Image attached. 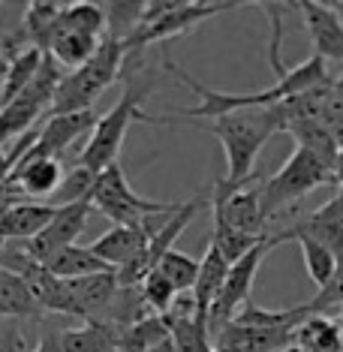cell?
I'll use <instances>...</instances> for the list:
<instances>
[{
  "label": "cell",
  "mask_w": 343,
  "mask_h": 352,
  "mask_svg": "<svg viewBox=\"0 0 343 352\" xmlns=\"http://www.w3.org/2000/svg\"><path fill=\"white\" fill-rule=\"evenodd\" d=\"M163 67L166 73L175 76L184 87L199 97V106L193 109H178L172 115H142V124H175V121H214V118H223V115H232V111H247V109H268V106H277V102L289 100V97H298L305 91H313V87H322L331 82L329 69H325V60L310 54L305 63H298L295 69H286L283 76H277V82L265 87V91H256V94H223V91H211V87L199 85L193 76L184 73L175 60L163 58Z\"/></svg>",
  "instance_id": "1"
},
{
  "label": "cell",
  "mask_w": 343,
  "mask_h": 352,
  "mask_svg": "<svg viewBox=\"0 0 343 352\" xmlns=\"http://www.w3.org/2000/svg\"><path fill=\"white\" fill-rule=\"evenodd\" d=\"M277 106H280V102H277ZM277 106L232 111V115L214 118V121H208V126H202V130H208L223 145V151H226V175L217 181L214 190L232 193V190L259 178V175L253 172L259 151L265 148V142L271 135L283 130V115Z\"/></svg>",
  "instance_id": "2"
},
{
  "label": "cell",
  "mask_w": 343,
  "mask_h": 352,
  "mask_svg": "<svg viewBox=\"0 0 343 352\" xmlns=\"http://www.w3.org/2000/svg\"><path fill=\"white\" fill-rule=\"evenodd\" d=\"M124 60H126L124 39L102 36L93 58L82 63L78 69H73V73L63 76V82L58 85V94H54V100H52L49 118L87 111L118 82V76H121V69H124Z\"/></svg>",
  "instance_id": "3"
},
{
  "label": "cell",
  "mask_w": 343,
  "mask_h": 352,
  "mask_svg": "<svg viewBox=\"0 0 343 352\" xmlns=\"http://www.w3.org/2000/svg\"><path fill=\"white\" fill-rule=\"evenodd\" d=\"M151 94L148 78H126V91L124 97L111 106L106 115L97 118V126L91 130V139H87L85 151L78 154V163L82 169L100 175L106 172L109 166L118 163V154L124 148L126 130H130L133 121H142V100Z\"/></svg>",
  "instance_id": "4"
},
{
  "label": "cell",
  "mask_w": 343,
  "mask_h": 352,
  "mask_svg": "<svg viewBox=\"0 0 343 352\" xmlns=\"http://www.w3.org/2000/svg\"><path fill=\"white\" fill-rule=\"evenodd\" d=\"M241 3H190V0H154L145 3L139 28L124 39L126 54H139L154 43H166L172 36H181L187 30L199 28L202 21L214 19L220 12H229Z\"/></svg>",
  "instance_id": "5"
},
{
  "label": "cell",
  "mask_w": 343,
  "mask_h": 352,
  "mask_svg": "<svg viewBox=\"0 0 343 352\" xmlns=\"http://www.w3.org/2000/svg\"><path fill=\"white\" fill-rule=\"evenodd\" d=\"M87 205L115 226H139V223H148L154 217H172L184 202H159V199L139 196L126 181L121 163H115L97 175Z\"/></svg>",
  "instance_id": "6"
},
{
  "label": "cell",
  "mask_w": 343,
  "mask_h": 352,
  "mask_svg": "<svg viewBox=\"0 0 343 352\" xmlns=\"http://www.w3.org/2000/svg\"><path fill=\"white\" fill-rule=\"evenodd\" d=\"M325 184H338L334 166L305 148H295L289 160L271 178H262V214H265V220H271L283 208L301 202L307 193H313L316 187H325Z\"/></svg>",
  "instance_id": "7"
},
{
  "label": "cell",
  "mask_w": 343,
  "mask_h": 352,
  "mask_svg": "<svg viewBox=\"0 0 343 352\" xmlns=\"http://www.w3.org/2000/svg\"><path fill=\"white\" fill-rule=\"evenodd\" d=\"M63 82L60 63L45 54L43 67L34 76V82L27 85V91L21 94L19 100H12L10 106L0 109V145H6L15 135H27L30 126L36 124V118L43 115L45 109H52V100L58 94V85Z\"/></svg>",
  "instance_id": "8"
},
{
  "label": "cell",
  "mask_w": 343,
  "mask_h": 352,
  "mask_svg": "<svg viewBox=\"0 0 343 352\" xmlns=\"http://www.w3.org/2000/svg\"><path fill=\"white\" fill-rule=\"evenodd\" d=\"M283 241H289V238H286V232L268 235L259 247H253V250L247 253V256H241L238 262H232V265H229L226 283H223L217 301H214L211 310H208V328H211V334L217 331L220 325L232 322V316L244 307L247 301H250V289H253V280H256V271H259V265H262V259H265V256L274 250L277 244H283Z\"/></svg>",
  "instance_id": "9"
},
{
  "label": "cell",
  "mask_w": 343,
  "mask_h": 352,
  "mask_svg": "<svg viewBox=\"0 0 343 352\" xmlns=\"http://www.w3.org/2000/svg\"><path fill=\"white\" fill-rule=\"evenodd\" d=\"M205 205H208V199H205V196L187 199V202L181 205L178 211H175L172 217L154 232V238H151V241L145 244V250L139 253V259L118 271V283H121V286H139L142 280H145L151 271L157 268V262L163 259V256L169 253V250H175V241H178V235L190 226V223L196 220V214L202 211Z\"/></svg>",
  "instance_id": "10"
},
{
  "label": "cell",
  "mask_w": 343,
  "mask_h": 352,
  "mask_svg": "<svg viewBox=\"0 0 343 352\" xmlns=\"http://www.w3.org/2000/svg\"><path fill=\"white\" fill-rule=\"evenodd\" d=\"M93 208L87 202H73V205H60L54 208V217L52 223L39 232L36 238H30V241H21V250L27 253V259H34L43 265L45 259H52L58 250L63 247H73L76 238L85 232L87 226V217H91Z\"/></svg>",
  "instance_id": "11"
},
{
  "label": "cell",
  "mask_w": 343,
  "mask_h": 352,
  "mask_svg": "<svg viewBox=\"0 0 343 352\" xmlns=\"http://www.w3.org/2000/svg\"><path fill=\"white\" fill-rule=\"evenodd\" d=\"M214 220H223L244 235H265V214H262V175L256 181L244 184V187L232 190V193H220L214 190Z\"/></svg>",
  "instance_id": "12"
},
{
  "label": "cell",
  "mask_w": 343,
  "mask_h": 352,
  "mask_svg": "<svg viewBox=\"0 0 343 352\" xmlns=\"http://www.w3.org/2000/svg\"><path fill=\"white\" fill-rule=\"evenodd\" d=\"M93 126H97V115H93V109L76 111V115H54L34 133V142H30V148L25 151V157L21 160H60L63 151L73 145L78 135L93 130Z\"/></svg>",
  "instance_id": "13"
},
{
  "label": "cell",
  "mask_w": 343,
  "mask_h": 352,
  "mask_svg": "<svg viewBox=\"0 0 343 352\" xmlns=\"http://www.w3.org/2000/svg\"><path fill=\"white\" fill-rule=\"evenodd\" d=\"M154 220L148 223H139V226H111L106 235H100L93 244H87L93 250L97 259H102L109 268L121 271L126 268L130 262L139 259V253L145 250V244L154 238V232L159 226H151Z\"/></svg>",
  "instance_id": "14"
},
{
  "label": "cell",
  "mask_w": 343,
  "mask_h": 352,
  "mask_svg": "<svg viewBox=\"0 0 343 352\" xmlns=\"http://www.w3.org/2000/svg\"><path fill=\"white\" fill-rule=\"evenodd\" d=\"M301 10L305 28L313 43V54L329 60L343 63V21L338 19V12L331 10V3H313V0H301L295 3Z\"/></svg>",
  "instance_id": "15"
},
{
  "label": "cell",
  "mask_w": 343,
  "mask_h": 352,
  "mask_svg": "<svg viewBox=\"0 0 343 352\" xmlns=\"http://www.w3.org/2000/svg\"><path fill=\"white\" fill-rule=\"evenodd\" d=\"M295 229L305 232L307 238H313L316 244H322L334 256H340L343 253V190H338L325 205H319L307 220L295 223Z\"/></svg>",
  "instance_id": "16"
},
{
  "label": "cell",
  "mask_w": 343,
  "mask_h": 352,
  "mask_svg": "<svg viewBox=\"0 0 343 352\" xmlns=\"http://www.w3.org/2000/svg\"><path fill=\"white\" fill-rule=\"evenodd\" d=\"M6 181L15 184L25 199L54 196L60 187V181H63L60 160H21V163L10 172Z\"/></svg>",
  "instance_id": "17"
},
{
  "label": "cell",
  "mask_w": 343,
  "mask_h": 352,
  "mask_svg": "<svg viewBox=\"0 0 343 352\" xmlns=\"http://www.w3.org/2000/svg\"><path fill=\"white\" fill-rule=\"evenodd\" d=\"M54 208L49 202H21L0 214V241H30L52 223Z\"/></svg>",
  "instance_id": "18"
},
{
  "label": "cell",
  "mask_w": 343,
  "mask_h": 352,
  "mask_svg": "<svg viewBox=\"0 0 343 352\" xmlns=\"http://www.w3.org/2000/svg\"><path fill=\"white\" fill-rule=\"evenodd\" d=\"M45 310L39 307L30 286L12 271L0 268V319H43Z\"/></svg>",
  "instance_id": "19"
},
{
  "label": "cell",
  "mask_w": 343,
  "mask_h": 352,
  "mask_svg": "<svg viewBox=\"0 0 343 352\" xmlns=\"http://www.w3.org/2000/svg\"><path fill=\"white\" fill-rule=\"evenodd\" d=\"M226 274H229V262L220 256L217 247L208 244L205 256L199 259V277H196V286H193V298H196L199 316L208 319V310H211V304L217 301L223 283H226Z\"/></svg>",
  "instance_id": "20"
},
{
  "label": "cell",
  "mask_w": 343,
  "mask_h": 352,
  "mask_svg": "<svg viewBox=\"0 0 343 352\" xmlns=\"http://www.w3.org/2000/svg\"><path fill=\"white\" fill-rule=\"evenodd\" d=\"M43 268L49 271V274L60 277V280H78V277H91V274H106V271H115L109 268L102 259L93 256L91 247H63L52 256V259L43 262Z\"/></svg>",
  "instance_id": "21"
},
{
  "label": "cell",
  "mask_w": 343,
  "mask_h": 352,
  "mask_svg": "<svg viewBox=\"0 0 343 352\" xmlns=\"http://www.w3.org/2000/svg\"><path fill=\"white\" fill-rule=\"evenodd\" d=\"M43 58H45V52L34 49V45H25L19 54H12L10 67L3 73V85H0V109L10 106L12 100H19L27 91V85L34 82V76L43 67Z\"/></svg>",
  "instance_id": "22"
},
{
  "label": "cell",
  "mask_w": 343,
  "mask_h": 352,
  "mask_svg": "<svg viewBox=\"0 0 343 352\" xmlns=\"http://www.w3.org/2000/svg\"><path fill=\"white\" fill-rule=\"evenodd\" d=\"M60 346L63 352H118V328L93 319L60 331Z\"/></svg>",
  "instance_id": "23"
},
{
  "label": "cell",
  "mask_w": 343,
  "mask_h": 352,
  "mask_svg": "<svg viewBox=\"0 0 343 352\" xmlns=\"http://www.w3.org/2000/svg\"><path fill=\"white\" fill-rule=\"evenodd\" d=\"M295 346H301L305 352H343V340H340V325L331 316H307L305 322L295 328Z\"/></svg>",
  "instance_id": "24"
},
{
  "label": "cell",
  "mask_w": 343,
  "mask_h": 352,
  "mask_svg": "<svg viewBox=\"0 0 343 352\" xmlns=\"http://www.w3.org/2000/svg\"><path fill=\"white\" fill-rule=\"evenodd\" d=\"M63 3H49V0H34L27 3L25 12V36L27 45L39 52H49L54 34H58V19H60Z\"/></svg>",
  "instance_id": "25"
},
{
  "label": "cell",
  "mask_w": 343,
  "mask_h": 352,
  "mask_svg": "<svg viewBox=\"0 0 343 352\" xmlns=\"http://www.w3.org/2000/svg\"><path fill=\"white\" fill-rule=\"evenodd\" d=\"M286 133L295 139V145L310 151V154H316L319 160H325V163H338V154H340V145L338 139L329 133V126L319 124V121H292L283 126Z\"/></svg>",
  "instance_id": "26"
},
{
  "label": "cell",
  "mask_w": 343,
  "mask_h": 352,
  "mask_svg": "<svg viewBox=\"0 0 343 352\" xmlns=\"http://www.w3.org/2000/svg\"><path fill=\"white\" fill-rule=\"evenodd\" d=\"M102 39L97 36H87V34H78V30H58L49 45V52L60 67H69V69H78L82 63H87L93 58V52L100 49Z\"/></svg>",
  "instance_id": "27"
},
{
  "label": "cell",
  "mask_w": 343,
  "mask_h": 352,
  "mask_svg": "<svg viewBox=\"0 0 343 352\" xmlns=\"http://www.w3.org/2000/svg\"><path fill=\"white\" fill-rule=\"evenodd\" d=\"M169 322H166V316H157L151 314L145 319H139V322L126 325L118 331V352H145L151 346H157V343L169 340Z\"/></svg>",
  "instance_id": "28"
},
{
  "label": "cell",
  "mask_w": 343,
  "mask_h": 352,
  "mask_svg": "<svg viewBox=\"0 0 343 352\" xmlns=\"http://www.w3.org/2000/svg\"><path fill=\"white\" fill-rule=\"evenodd\" d=\"M286 238L301 247V256H305V268H307L310 280H313L319 289H325L329 280L334 277V268H338V256H334L331 250H325L322 244H316L313 238H307L305 232H298L295 226L286 229Z\"/></svg>",
  "instance_id": "29"
},
{
  "label": "cell",
  "mask_w": 343,
  "mask_h": 352,
  "mask_svg": "<svg viewBox=\"0 0 343 352\" xmlns=\"http://www.w3.org/2000/svg\"><path fill=\"white\" fill-rule=\"evenodd\" d=\"M58 30H78L87 36H106V10L102 3H63L60 19H58Z\"/></svg>",
  "instance_id": "30"
},
{
  "label": "cell",
  "mask_w": 343,
  "mask_h": 352,
  "mask_svg": "<svg viewBox=\"0 0 343 352\" xmlns=\"http://www.w3.org/2000/svg\"><path fill=\"white\" fill-rule=\"evenodd\" d=\"M265 238H268V235H262V238H256V235H244V232H238V229H232V226H226L223 220H214L211 247H217L223 259H226L229 265H232V262H238L241 256L250 253L253 247H259L262 241H265Z\"/></svg>",
  "instance_id": "31"
},
{
  "label": "cell",
  "mask_w": 343,
  "mask_h": 352,
  "mask_svg": "<svg viewBox=\"0 0 343 352\" xmlns=\"http://www.w3.org/2000/svg\"><path fill=\"white\" fill-rule=\"evenodd\" d=\"M169 283L175 286V292H193L196 277H199V262L193 256L181 253V250H169L163 259L157 262V268Z\"/></svg>",
  "instance_id": "32"
},
{
  "label": "cell",
  "mask_w": 343,
  "mask_h": 352,
  "mask_svg": "<svg viewBox=\"0 0 343 352\" xmlns=\"http://www.w3.org/2000/svg\"><path fill=\"white\" fill-rule=\"evenodd\" d=\"M139 292H142V298H145L148 310H151V314H157V316H166V314H169L175 298H178L175 286H172L163 274H159V271H151V274L142 280V283H139Z\"/></svg>",
  "instance_id": "33"
},
{
  "label": "cell",
  "mask_w": 343,
  "mask_h": 352,
  "mask_svg": "<svg viewBox=\"0 0 343 352\" xmlns=\"http://www.w3.org/2000/svg\"><path fill=\"white\" fill-rule=\"evenodd\" d=\"M334 310H343V253L338 256V268H334V277L329 280V286L319 289V295L310 301V314L331 316Z\"/></svg>",
  "instance_id": "34"
},
{
  "label": "cell",
  "mask_w": 343,
  "mask_h": 352,
  "mask_svg": "<svg viewBox=\"0 0 343 352\" xmlns=\"http://www.w3.org/2000/svg\"><path fill=\"white\" fill-rule=\"evenodd\" d=\"M0 352H27L25 349V338H21L12 325L0 331Z\"/></svg>",
  "instance_id": "35"
},
{
  "label": "cell",
  "mask_w": 343,
  "mask_h": 352,
  "mask_svg": "<svg viewBox=\"0 0 343 352\" xmlns=\"http://www.w3.org/2000/svg\"><path fill=\"white\" fill-rule=\"evenodd\" d=\"M34 352H63L60 346V331H43Z\"/></svg>",
  "instance_id": "36"
},
{
  "label": "cell",
  "mask_w": 343,
  "mask_h": 352,
  "mask_svg": "<svg viewBox=\"0 0 343 352\" xmlns=\"http://www.w3.org/2000/svg\"><path fill=\"white\" fill-rule=\"evenodd\" d=\"M145 352H178V346H175V340L169 338V340L157 343V346H151V349H145Z\"/></svg>",
  "instance_id": "37"
},
{
  "label": "cell",
  "mask_w": 343,
  "mask_h": 352,
  "mask_svg": "<svg viewBox=\"0 0 343 352\" xmlns=\"http://www.w3.org/2000/svg\"><path fill=\"white\" fill-rule=\"evenodd\" d=\"M334 178H338V184H340V190H343V151L338 154V163H334Z\"/></svg>",
  "instance_id": "38"
},
{
  "label": "cell",
  "mask_w": 343,
  "mask_h": 352,
  "mask_svg": "<svg viewBox=\"0 0 343 352\" xmlns=\"http://www.w3.org/2000/svg\"><path fill=\"white\" fill-rule=\"evenodd\" d=\"M331 94L343 102V76H340V78H331Z\"/></svg>",
  "instance_id": "39"
},
{
  "label": "cell",
  "mask_w": 343,
  "mask_h": 352,
  "mask_svg": "<svg viewBox=\"0 0 343 352\" xmlns=\"http://www.w3.org/2000/svg\"><path fill=\"white\" fill-rule=\"evenodd\" d=\"M331 10H334V12H338V19L343 21V0H340V3H331Z\"/></svg>",
  "instance_id": "40"
},
{
  "label": "cell",
  "mask_w": 343,
  "mask_h": 352,
  "mask_svg": "<svg viewBox=\"0 0 343 352\" xmlns=\"http://www.w3.org/2000/svg\"><path fill=\"white\" fill-rule=\"evenodd\" d=\"M280 352H305V349H301V346H295V343H289V346H283Z\"/></svg>",
  "instance_id": "41"
},
{
  "label": "cell",
  "mask_w": 343,
  "mask_h": 352,
  "mask_svg": "<svg viewBox=\"0 0 343 352\" xmlns=\"http://www.w3.org/2000/svg\"><path fill=\"white\" fill-rule=\"evenodd\" d=\"M338 325H340V340H343V319H338Z\"/></svg>",
  "instance_id": "42"
},
{
  "label": "cell",
  "mask_w": 343,
  "mask_h": 352,
  "mask_svg": "<svg viewBox=\"0 0 343 352\" xmlns=\"http://www.w3.org/2000/svg\"><path fill=\"white\" fill-rule=\"evenodd\" d=\"M0 250H3V241H0Z\"/></svg>",
  "instance_id": "43"
}]
</instances>
